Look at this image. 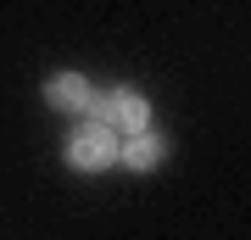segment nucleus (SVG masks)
Returning a JSON list of instances; mask_svg holds the SVG:
<instances>
[{
	"label": "nucleus",
	"instance_id": "nucleus-1",
	"mask_svg": "<svg viewBox=\"0 0 251 240\" xmlns=\"http://www.w3.org/2000/svg\"><path fill=\"white\" fill-rule=\"evenodd\" d=\"M90 117H95L100 129H112V134H128V140H140L145 123H151V107H145L140 89H112V95H100L95 107H90Z\"/></svg>",
	"mask_w": 251,
	"mask_h": 240
},
{
	"label": "nucleus",
	"instance_id": "nucleus-2",
	"mask_svg": "<svg viewBox=\"0 0 251 240\" xmlns=\"http://www.w3.org/2000/svg\"><path fill=\"white\" fill-rule=\"evenodd\" d=\"M117 157H123V151H117V134H112V129H100V123L78 129V134L67 140V162H73V168H84V173H100V168H112Z\"/></svg>",
	"mask_w": 251,
	"mask_h": 240
},
{
	"label": "nucleus",
	"instance_id": "nucleus-3",
	"mask_svg": "<svg viewBox=\"0 0 251 240\" xmlns=\"http://www.w3.org/2000/svg\"><path fill=\"white\" fill-rule=\"evenodd\" d=\"M45 101L56 112H90L95 95H90V79H78V73H56V79L45 84Z\"/></svg>",
	"mask_w": 251,
	"mask_h": 240
},
{
	"label": "nucleus",
	"instance_id": "nucleus-4",
	"mask_svg": "<svg viewBox=\"0 0 251 240\" xmlns=\"http://www.w3.org/2000/svg\"><path fill=\"white\" fill-rule=\"evenodd\" d=\"M168 157V140H156V134H140V140H128L123 145V168H156V162Z\"/></svg>",
	"mask_w": 251,
	"mask_h": 240
}]
</instances>
